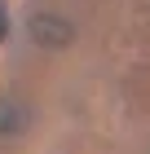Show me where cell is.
I'll return each mask as SVG.
<instances>
[{
  "instance_id": "cell-1",
  "label": "cell",
  "mask_w": 150,
  "mask_h": 154,
  "mask_svg": "<svg viewBox=\"0 0 150 154\" xmlns=\"http://www.w3.org/2000/svg\"><path fill=\"white\" fill-rule=\"evenodd\" d=\"M27 31H31V40L40 48H66L71 40H75L71 22H62V18H53V13H35L31 22H27Z\"/></svg>"
},
{
  "instance_id": "cell-2",
  "label": "cell",
  "mask_w": 150,
  "mask_h": 154,
  "mask_svg": "<svg viewBox=\"0 0 150 154\" xmlns=\"http://www.w3.org/2000/svg\"><path fill=\"white\" fill-rule=\"evenodd\" d=\"M27 128V110L18 101H0V132H18Z\"/></svg>"
},
{
  "instance_id": "cell-3",
  "label": "cell",
  "mask_w": 150,
  "mask_h": 154,
  "mask_svg": "<svg viewBox=\"0 0 150 154\" xmlns=\"http://www.w3.org/2000/svg\"><path fill=\"white\" fill-rule=\"evenodd\" d=\"M9 35V18H5V9H0V40Z\"/></svg>"
}]
</instances>
